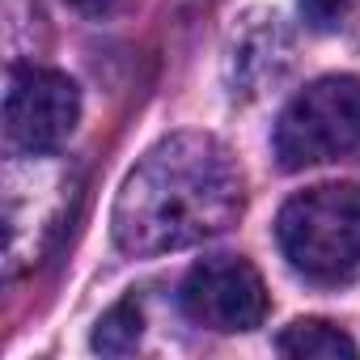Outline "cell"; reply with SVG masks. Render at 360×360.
Wrapping results in <instances>:
<instances>
[{"mask_svg":"<svg viewBox=\"0 0 360 360\" xmlns=\"http://www.w3.org/2000/svg\"><path fill=\"white\" fill-rule=\"evenodd\" d=\"M242 212V169L217 136L178 131L119 187L110 229L127 255H169L225 233Z\"/></svg>","mask_w":360,"mask_h":360,"instance_id":"obj_1","label":"cell"},{"mask_svg":"<svg viewBox=\"0 0 360 360\" xmlns=\"http://www.w3.org/2000/svg\"><path fill=\"white\" fill-rule=\"evenodd\" d=\"M280 250L309 284H347L360 276V187L326 183L292 195L276 221Z\"/></svg>","mask_w":360,"mask_h":360,"instance_id":"obj_2","label":"cell"},{"mask_svg":"<svg viewBox=\"0 0 360 360\" xmlns=\"http://www.w3.org/2000/svg\"><path fill=\"white\" fill-rule=\"evenodd\" d=\"M360 153V81L322 77L301 89L276 123V157L284 169L330 165Z\"/></svg>","mask_w":360,"mask_h":360,"instance_id":"obj_3","label":"cell"},{"mask_svg":"<svg viewBox=\"0 0 360 360\" xmlns=\"http://www.w3.org/2000/svg\"><path fill=\"white\" fill-rule=\"evenodd\" d=\"M81 119V94L64 72L13 64L5 81V136L13 148L43 157L56 153Z\"/></svg>","mask_w":360,"mask_h":360,"instance_id":"obj_4","label":"cell"},{"mask_svg":"<svg viewBox=\"0 0 360 360\" xmlns=\"http://www.w3.org/2000/svg\"><path fill=\"white\" fill-rule=\"evenodd\" d=\"M183 314L208 330H250L267 318V288L255 263L242 255H217L187 271L183 280Z\"/></svg>","mask_w":360,"mask_h":360,"instance_id":"obj_5","label":"cell"},{"mask_svg":"<svg viewBox=\"0 0 360 360\" xmlns=\"http://www.w3.org/2000/svg\"><path fill=\"white\" fill-rule=\"evenodd\" d=\"M276 347L284 356H297V360H352L356 356V343L352 335H343L339 326L330 322H318V318H305V322H292Z\"/></svg>","mask_w":360,"mask_h":360,"instance_id":"obj_6","label":"cell"},{"mask_svg":"<svg viewBox=\"0 0 360 360\" xmlns=\"http://www.w3.org/2000/svg\"><path fill=\"white\" fill-rule=\"evenodd\" d=\"M140 335H144V309H140L136 297H127V301H119V305H110L102 314V322L94 330V352L127 356V352L140 347Z\"/></svg>","mask_w":360,"mask_h":360,"instance_id":"obj_7","label":"cell"},{"mask_svg":"<svg viewBox=\"0 0 360 360\" xmlns=\"http://www.w3.org/2000/svg\"><path fill=\"white\" fill-rule=\"evenodd\" d=\"M352 9V0H301V13L314 30H335Z\"/></svg>","mask_w":360,"mask_h":360,"instance_id":"obj_8","label":"cell"},{"mask_svg":"<svg viewBox=\"0 0 360 360\" xmlns=\"http://www.w3.org/2000/svg\"><path fill=\"white\" fill-rule=\"evenodd\" d=\"M72 5H77L81 13H89V18H102V13L115 9V0H72Z\"/></svg>","mask_w":360,"mask_h":360,"instance_id":"obj_9","label":"cell"}]
</instances>
